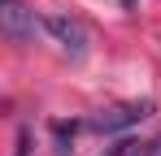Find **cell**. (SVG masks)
<instances>
[{"instance_id": "obj_1", "label": "cell", "mask_w": 161, "mask_h": 156, "mask_svg": "<svg viewBox=\"0 0 161 156\" xmlns=\"http://www.w3.org/2000/svg\"><path fill=\"white\" fill-rule=\"evenodd\" d=\"M148 113H153V100H126V104H113V108H105V113H96L92 126L100 130V134H122V130L139 126Z\"/></svg>"}, {"instance_id": "obj_2", "label": "cell", "mask_w": 161, "mask_h": 156, "mask_svg": "<svg viewBox=\"0 0 161 156\" xmlns=\"http://www.w3.org/2000/svg\"><path fill=\"white\" fill-rule=\"evenodd\" d=\"M39 26L53 35L61 48L70 52V56H83L87 52V26L79 18H65V13H48V18H39Z\"/></svg>"}, {"instance_id": "obj_3", "label": "cell", "mask_w": 161, "mask_h": 156, "mask_svg": "<svg viewBox=\"0 0 161 156\" xmlns=\"http://www.w3.org/2000/svg\"><path fill=\"white\" fill-rule=\"evenodd\" d=\"M35 13H31L22 0H0V30L13 39V44H26V39H35Z\"/></svg>"}, {"instance_id": "obj_4", "label": "cell", "mask_w": 161, "mask_h": 156, "mask_svg": "<svg viewBox=\"0 0 161 156\" xmlns=\"http://www.w3.org/2000/svg\"><path fill=\"white\" fill-rule=\"evenodd\" d=\"M53 139H57V156H70L74 148V122H53Z\"/></svg>"}, {"instance_id": "obj_5", "label": "cell", "mask_w": 161, "mask_h": 156, "mask_svg": "<svg viewBox=\"0 0 161 156\" xmlns=\"http://www.w3.org/2000/svg\"><path fill=\"white\" fill-rule=\"evenodd\" d=\"M13 156H31V126L18 130V139H13Z\"/></svg>"}, {"instance_id": "obj_6", "label": "cell", "mask_w": 161, "mask_h": 156, "mask_svg": "<svg viewBox=\"0 0 161 156\" xmlns=\"http://www.w3.org/2000/svg\"><path fill=\"white\" fill-rule=\"evenodd\" d=\"M131 156H161V134H157V139H148V143H135Z\"/></svg>"}, {"instance_id": "obj_7", "label": "cell", "mask_w": 161, "mask_h": 156, "mask_svg": "<svg viewBox=\"0 0 161 156\" xmlns=\"http://www.w3.org/2000/svg\"><path fill=\"white\" fill-rule=\"evenodd\" d=\"M131 148H135V143H126V139H122V143H113V148H109V156H131Z\"/></svg>"}, {"instance_id": "obj_8", "label": "cell", "mask_w": 161, "mask_h": 156, "mask_svg": "<svg viewBox=\"0 0 161 156\" xmlns=\"http://www.w3.org/2000/svg\"><path fill=\"white\" fill-rule=\"evenodd\" d=\"M131 4H135V0H122V9H131Z\"/></svg>"}]
</instances>
